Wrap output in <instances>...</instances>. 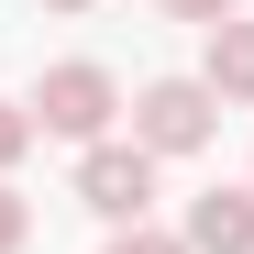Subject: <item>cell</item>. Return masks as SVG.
<instances>
[{"label": "cell", "instance_id": "cell-4", "mask_svg": "<svg viewBox=\"0 0 254 254\" xmlns=\"http://www.w3.org/2000/svg\"><path fill=\"white\" fill-rule=\"evenodd\" d=\"M188 254H254V188H210V199H188V232H177Z\"/></svg>", "mask_w": 254, "mask_h": 254}, {"label": "cell", "instance_id": "cell-8", "mask_svg": "<svg viewBox=\"0 0 254 254\" xmlns=\"http://www.w3.org/2000/svg\"><path fill=\"white\" fill-rule=\"evenodd\" d=\"M22 232H33V210L11 199V177H0V254H22Z\"/></svg>", "mask_w": 254, "mask_h": 254}, {"label": "cell", "instance_id": "cell-1", "mask_svg": "<svg viewBox=\"0 0 254 254\" xmlns=\"http://www.w3.org/2000/svg\"><path fill=\"white\" fill-rule=\"evenodd\" d=\"M22 111H33V133H66V144H100V122L122 111V89H111V66H89V56H66V66H45V89H33Z\"/></svg>", "mask_w": 254, "mask_h": 254}, {"label": "cell", "instance_id": "cell-9", "mask_svg": "<svg viewBox=\"0 0 254 254\" xmlns=\"http://www.w3.org/2000/svg\"><path fill=\"white\" fill-rule=\"evenodd\" d=\"M177 22H232V0H166Z\"/></svg>", "mask_w": 254, "mask_h": 254}, {"label": "cell", "instance_id": "cell-5", "mask_svg": "<svg viewBox=\"0 0 254 254\" xmlns=\"http://www.w3.org/2000/svg\"><path fill=\"white\" fill-rule=\"evenodd\" d=\"M199 89H210V100H254V22H210Z\"/></svg>", "mask_w": 254, "mask_h": 254}, {"label": "cell", "instance_id": "cell-3", "mask_svg": "<svg viewBox=\"0 0 254 254\" xmlns=\"http://www.w3.org/2000/svg\"><path fill=\"white\" fill-rule=\"evenodd\" d=\"M77 199H89L100 221H144V199H155V155H144V144H89V155H77Z\"/></svg>", "mask_w": 254, "mask_h": 254}, {"label": "cell", "instance_id": "cell-7", "mask_svg": "<svg viewBox=\"0 0 254 254\" xmlns=\"http://www.w3.org/2000/svg\"><path fill=\"white\" fill-rule=\"evenodd\" d=\"M111 254H188V243H177V232H155V221H122V232H111Z\"/></svg>", "mask_w": 254, "mask_h": 254}, {"label": "cell", "instance_id": "cell-2", "mask_svg": "<svg viewBox=\"0 0 254 254\" xmlns=\"http://www.w3.org/2000/svg\"><path fill=\"white\" fill-rule=\"evenodd\" d=\"M210 133H221V100H210L199 77H155V89L133 100V144L144 155H199Z\"/></svg>", "mask_w": 254, "mask_h": 254}, {"label": "cell", "instance_id": "cell-10", "mask_svg": "<svg viewBox=\"0 0 254 254\" xmlns=\"http://www.w3.org/2000/svg\"><path fill=\"white\" fill-rule=\"evenodd\" d=\"M45 11H100V0H45Z\"/></svg>", "mask_w": 254, "mask_h": 254}, {"label": "cell", "instance_id": "cell-6", "mask_svg": "<svg viewBox=\"0 0 254 254\" xmlns=\"http://www.w3.org/2000/svg\"><path fill=\"white\" fill-rule=\"evenodd\" d=\"M22 144H33V111H22V100H0V177L22 166Z\"/></svg>", "mask_w": 254, "mask_h": 254}]
</instances>
